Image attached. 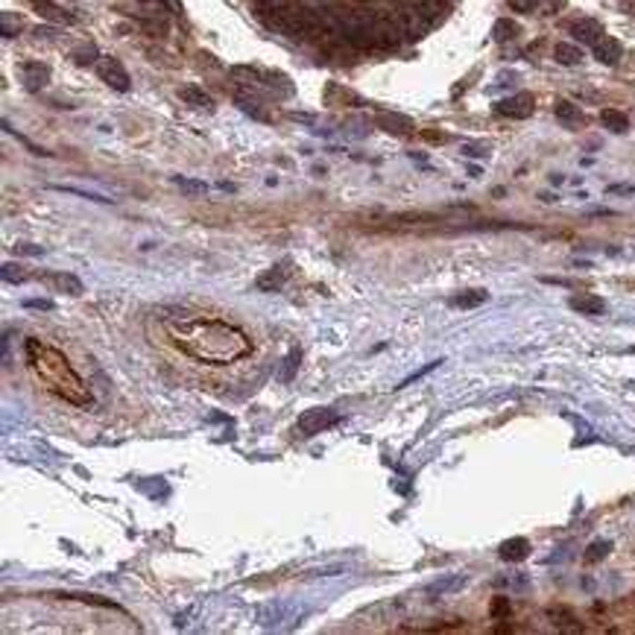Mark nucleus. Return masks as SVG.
<instances>
[{"instance_id": "1", "label": "nucleus", "mask_w": 635, "mask_h": 635, "mask_svg": "<svg viewBox=\"0 0 635 635\" xmlns=\"http://www.w3.org/2000/svg\"><path fill=\"white\" fill-rule=\"evenodd\" d=\"M167 337L182 354L208 366H229L252 354V340L246 331L214 316H188V320L167 322Z\"/></svg>"}, {"instance_id": "27", "label": "nucleus", "mask_w": 635, "mask_h": 635, "mask_svg": "<svg viewBox=\"0 0 635 635\" xmlns=\"http://www.w3.org/2000/svg\"><path fill=\"white\" fill-rule=\"evenodd\" d=\"M550 618L557 621V627H562L568 632H577L580 629V624H574V615L568 609H550Z\"/></svg>"}, {"instance_id": "14", "label": "nucleus", "mask_w": 635, "mask_h": 635, "mask_svg": "<svg viewBox=\"0 0 635 635\" xmlns=\"http://www.w3.org/2000/svg\"><path fill=\"white\" fill-rule=\"evenodd\" d=\"M466 583H468V577H463V574H454V577H442V580L430 583L428 586V594H430V598H445V594H454V591L466 588Z\"/></svg>"}, {"instance_id": "7", "label": "nucleus", "mask_w": 635, "mask_h": 635, "mask_svg": "<svg viewBox=\"0 0 635 635\" xmlns=\"http://www.w3.org/2000/svg\"><path fill=\"white\" fill-rule=\"evenodd\" d=\"M571 35L577 38L580 44H591L594 47L603 38V27H600V21H594V18H580V21L571 24Z\"/></svg>"}, {"instance_id": "13", "label": "nucleus", "mask_w": 635, "mask_h": 635, "mask_svg": "<svg viewBox=\"0 0 635 635\" xmlns=\"http://www.w3.org/2000/svg\"><path fill=\"white\" fill-rule=\"evenodd\" d=\"M378 126L384 132H392V135H410L413 132V121L404 114H395V111H387V114H378Z\"/></svg>"}, {"instance_id": "41", "label": "nucleus", "mask_w": 635, "mask_h": 635, "mask_svg": "<svg viewBox=\"0 0 635 635\" xmlns=\"http://www.w3.org/2000/svg\"><path fill=\"white\" fill-rule=\"evenodd\" d=\"M287 4H290V0H287Z\"/></svg>"}, {"instance_id": "10", "label": "nucleus", "mask_w": 635, "mask_h": 635, "mask_svg": "<svg viewBox=\"0 0 635 635\" xmlns=\"http://www.w3.org/2000/svg\"><path fill=\"white\" fill-rule=\"evenodd\" d=\"M568 305L577 310V313H583V316H600L606 310V302L600 299V296H594V293H577V296H571Z\"/></svg>"}, {"instance_id": "23", "label": "nucleus", "mask_w": 635, "mask_h": 635, "mask_svg": "<svg viewBox=\"0 0 635 635\" xmlns=\"http://www.w3.org/2000/svg\"><path fill=\"white\" fill-rule=\"evenodd\" d=\"M173 185L182 190V193H188V196H196V193H205L208 190L205 182H200V179H188V176H173Z\"/></svg>"}, {"instance_id": "11", "label": "nucleus", "mask_w": 635, "mask_h": 635, "mask_svg": "<svg viewBox=\"0 0 635 635\" xmlns=\"http://www.w3.org/2000/svg\"><path fill=\"white\" fill-rule=\"evenodd\" d=\"M32 9L44 18V21H53V24H73L76 18L68 12V9H62V6H56V4H50V0H35L32 4Z\"/></svg>"}, {"instance_id": "26", "label": "nucleus", "mask_w": 635, "mask_h": 635, "mask_svg": "<svg viewBox=\"0 0 635 635\" xmlns=\"http://www.w3.org/2000/svg\"><path fill=\"white\" fill-rule=\"evenodd\" d=\"M0 279H4L6 284H24L30 275L24 272V267H18V264H4V270H0Z\"/></svg>"}, {"instance_id": "33", "label": "nucleus", "mask_w": 635, "mask_h": 635, "mask_svg": "<svg viewBox=\"0 0 635 635\" xmlns=\"http://www.w3.org/2000/svg\"><path fill=\"white\" fill-rule=\"evenodd\" d=\"M56 190H65V193H76V196H85V200H94V202H111V200H106V196H100V193H91V190H79V188H56Z\"/></svg>"}, {"instance_id": "18", "label": "nucleus", "mask_w": 635, "mask_h": 635, "mask_svg": "<svg viewBox=\"0 0 635 635\" xmlns=\"http://www.w3.org/2000/svg\"><path fill=\"white\" fill-rule=\"evenodd\" d=\"M600 123H603L609 132H615V135H621V132H627V129H629L627 114H624V111H618V109H603V111H600Z\"/></svg>"}, {"instance_id": "20", "label": "nucleus", "mask_w": 635, "mask_h": 635, "mask_svg": "<svg viewBox=\"0 0 635 635\" xmlns=\"http://www.w3.org/2000/svg\"><path fill=\"white\" fill-rule=\"evenodd\" d=\"M483 302H489L486 290H466V293H460V296H454V299H451L454 308H478Z\"/></svg>"}, {"instance_id": "12", "label": "nucleus", "mask_w": 635, "mask_h": 635, "mask_svg": "<svg viewBox=\"0 0 635 635\" xmlns=\"http://www.w3.org/2000/svg\"><path fill=\"white\" fill-rule=\"evenodd\" d=\"M498 553H501V560H504V562H521V560L530 557V542L521 539V536H515V539H507V542L498 548Z\"/></svg>"}, {"instance_id": "38", "label": "nucleus", "mask_w": 635, "mask_h": 635, "mask_svg": "<svg viewBox=\"0 0 635 635\" xmlns=\"http://www.w3.org/2000/svg\"><path fill=\"white\" fill-rule=\"evenodd\" d=\"M24 305L27 308H38V310H53V302H47V299H27Z\"/></svg>"}, {"instance_id": "29", "label": "nucleus", "mask_w": 635, "mask_h": 635, "mask_svg": "<svg viewBox=\"0 0 635 635\" xmlns=\"http://www.w3.org/2000/svg\"><path fill=\"white\" fill-rule=\"evenodd\" d=\"M237 106H241V109H243L246 114H252V117H255V121H267V111H264L261 106H258L255 100H246V97H243V94H241V97H237Z\"/></svg>"}, {"instance_id": "16", "label": "nucleus", "mask_w": 635, "mask_h": 635, "mask_svg": "<svg viewBox=\"0 0 635 635\" xmlns=\"http://www.w3.org/2000/svg\"><path fill=\"white\" fill-rule=\"evenodd\" d=\"M284 282H287V270L284 267H270L255 284H258V290H264V293H275V290L284 287Z\"/></svg>"}, {"instance_id": "4", "label": "nucleus", "mask_w": 635, "mask_h": 635, "mask_svg": "<svg viewBox=\"0 0 635 635\" xmlns=\"http://www.w3.org/2000/svg\"><path fill=\"white\" fill-rule=\"evenodd\" d=\"M97 73H100V79L109 85V88H114V91H121V94H126L129 91V73H126V68L117 62L114 56H103L100 62H97Z\"/></svg>"}, {"instance_id": "39", "label": "nucleus", "mask_w": 635, "mask_h": 635, "mask_svg": "<svg viewBox=\"0 0 635 635\" xmlns=\"http://www.w3.org/2000/svg\"><path fill=\"white\" fill-rule=\"evenodd\" d=\"M609 193H635V188L632 185H612Z\"/></svg>"}, {"instance_id": "32", "label": "nucleus", "mask_w": 635, "mask_h": 635, "mask_svg": "<svg viewBox=\"0 0 635 635\" xmlns=\"http://www.w3.org/2000/svg\"><path fill=\"white\" fill-rule=\"evenodd\" d=\"M18 30H21V21L12 18V12H4V38H12Z\"/></svg>"}, {"instance_id": "35", "label": "nucleus", "mask_w": 635, "mask_h": 635, "mask_svg": "<svg viewBox=\"0 0 635 635\" xmlns=\"http://www.w3.org/2000/svg\"><path fill=\"white\" fill-rule=\"evenodd\" d=\"M507 4H509L515 12H533L539 0H507Z\"/></svg>"}, {"instance_id": "17", "label": "nucleus", "mask_w": 635, "mask_h": 635, "mask_svg": "<svg viewBox=\"0 0 635 635\" xmlns=\"http://www.w3.org/2000/svg\"><path fill=\"white\" fill-rule=\"evenodd\" d=\"M553 59H557L560 65H580L583 62V50L577 44H568V42H560L557 47H553Z\"/></svg>"}, {"instance_id": "34", "label": "nucleus", "mask_w": 635, "mask_h": 635, "mask_svg": "<svg viewBox=\"0 0 635 635\" xmlns=\"http://www.w3.org/2000/svg\"><path fill=\"white\" fill-rule=\"evenodd\" d=\"M463 155H468V158H483V155H489V147H483V144H463Z\"/></svg>"}, {"instance_id": "31", "label": "nucleus", "mask_w": 635, "mask_h": 635, "mask_svg": "<svg viewBox=\"0 0 635 635\" xmlns=\"http://www.w3.org/2000/svg\"><path fill=\"white\" fill-rule=\"evenodd\" d=\"M440 363H442V361H433V363H428L425 369H419V372H413V375H407V378H404V381H401L399 387H395V389H404V387H410L413 381H419V378H425V375H428V372H433V369H436V366H440Z\"/></svg>"}, {"instance_id": "22", "label": "nucleus", "mask_w": 635, "mask_h": 635, "mask_svg": "<svg viewBox=\"0 0 635 635\" xmlns=\"http://www.w3.org/2000/svg\"><path fill=\"white\" fill-rule=\"evenodd\" d=\"M515 35H519V24H515V21H509V18L495 21V27H492V38H495V42H512Z\"/></svg>"}, {"instance_id": "2", "label": "nucleus", "mask_w": 635, "mask_h": 635, "mask_svg": "<svg viewBox=\"0 0 635 635\" xmlns=\"http://www.w3.org/2000/svg\"><path fill=\"white\" fill-rule=\"evenodd\" d=\"M24 351H27V363H30L32 375L44 384L47 392L59 395V399L73 404V407H88L91 404V392L85 387V381L79 378L76 369L68 363V357L59 349L42 343V340H27Z\"/></svg>"}, {"instance_id": "24", "label": "nucleus", "mask_w": 635, "mask_h": 635, "mask_svg": "<svg viewBox=\"0 0 635 635\" xmlns=\"http://www.w3.org/2000/svg\"><path fill=\"white\" fill-rule=\"evenodd\" d=\"M299 361H302V351L299 349H293L287 357H284V366H282V372H279V381H293V375H296V369H299Z\"/></svg>"}, {"instance_id": "5", "label": "nucleus", "mask_w": 635, "mask_h": 635, "mask_svg": "<svg viewBox=\"0 0 635 635\" xmlns=\"http://www.w3.org/2000/svg\"><path fill=\"white\" fill-rule=\"evenodd\" d=\"M536 109V97L521 91V94H512L507 97V100H501L498 106H495V111H498L501 117H512V121H527V117L533 114Z\"/></svg>"}, {"instance_id": "37", "label": "nucleus", "mask_w": 635, "mask_h": 635, "mask_svg": "<svg viewBox=\"0 0 635 635\" xmlns=\"http://www.w3.org/2000/svg\"><path fill=\"white\" fill-rule=\"evenodd\" d=\"M346 565H328V568H316L313 577H334V574H343Z\"/></svg>"}, {"instance_id": "8", "label": "nucleus", "mask_w": 635, "mask_h": 635, "mask_svg": "<svg viewBox=\"0 0 635 635\" xmlns=\"http://www.w3.org/2000/svg\"><path fill=\"white\" fill-rule=\"evenodd\" d=\"M21 79L30 91H42L50 83V68L44 62H24L21 65Z\"/></svg>"}, {"instance_id": "3", "label": "nucleus", "mask_w": 635, "mask_h": 635, "mask_svg": "<svg viewBox=\"0 0 635 635\" xmlns=\"http://www.w3.org/2000/svg\"><path fill=\"white\" fill-rule=\"evenodd\" d=\"M334 425H340V413H337L334 407H310V410H305L299 416V422H296V428H299L302 436L325 433Z\"/></svg>"}, {"instance_id": "40", "label": "nucleus", "mask_w": 635, "mask_h": 635, "mask_svg": "<svg viewBox=\"0 0 635 635\" xmlns=\"http://www.w3.org/2000/svg\"><path fill=\"white\" fill-rule=\"evenodd\" d=\"M425 138H428V141H442L445 135H440V132H425Z\"/></svg>"}, {"instance_id": "36", "label": "nucleus", "mask_w": 635, "mask_h": 635, "mask_svg": "<svg viewBox=\"0 0 635 635\" xmlns=\"http://www.w3.org/2000/svg\"><path fill=\"white\" fill-rule=\"evenodd\" d=\"M44 249L35 243H15V255H42Z\"/></svg>"}, {"instance_id": "28", "label": "nucleus", "mask_w": 635, "mask_h": 635, "mask_svg": "<svg viewBox=\"0 0 635 635\" xmlns=\"http://www.w3.org/2000/svg\"><path fill=\"white\" fill-rule=\"evenodd\" d=\"M59 600H79V603H91V606H114L111 600H100V598H94V594H71V591H62V594H56Z\"/></svg>"}, {"instance_id": "25", "label": "nucleus", "mask_w": 635, "mask_h": 635, "mask_svg": "<svg viewBox=\"0 0 635 635\" xmlns=\"http://www.w3.org/2000/svg\"><path fill=\"white\" fill-rule=\"evenodd\" d=\"M489 615H492L495 621H507L509 615H512V603H509V598H504V594H498V598H492Z\"/></svg>"}, {"instance_id": "15", "label": "nucleus", "mask_w": 635, "mask_h": 635, "mask_svg": "<svg viewBox=\"0 0 635 635\" xmlns=\"http://www.w3.org/2000/svg\"><path fill=\"white\" fill-rule=\"evenodd\" d=\"M179 97H182V100L188 106H193V109H205V111L214 109V100H211V97L200 85H182V88H179Z\"/></svg>"}, {"instance_id": "19", "label": "nucleus", "mask_w": 635, "mask_h": 635, "mask_svg": "<svg viewBox=\"0 0 635 635\" xmlns=\"http://www.w3.org/2000/svg\"><path fill=\"white\" fill-rule=\"evenodd\" d=\"M553 111H557V117H560L565 126H580L583 123V111L574 106L571 100H560L557 106H553Z\"/></svg>"}, {"instance_id": "9", "label": "nucleus", "mask_w": 635, "mask_h": 635, "mask_svg": "<svg viewBox=\"0 0 635 635\" xmlns=\"http://www.w3.org/2000/svg\"><path fill=\"white\" fill-rule=\"evenodd\" d=\"M621 56H624V47H621L618 38L603 35L600 42L594 44V59H598L600 65H618V62H621Z\"/></svg>"}, {"instance_id": "21", "label": "nucleus", "mask_w": 635, "mask_h": 635, "mask_svg": "<svg viewBox=\"0 0 635 635\" xmlns=\"http://www.w3.org/2000/svg\"><path fill=\"white\" fill-rule=\"evenodd\" d=\"M609 550H612V542H609V539H598V542H591V545L586 548V553H583V562H588V565L600 562V560H606V557H609Z\"/></svg>"}, {"instance_id": "30", "label": "nucleus", "mask_w": 635, "mask_h": 635, "mask_svg": "<svg viewBox=\"0 0 635 635\" xmlns=\"http://www.w3.org/2000/svg\"><path fill=\"white\" fill-rule=\"evenodd\" d=\"M73 62H76V65H94V62H97V47H94V44L79 47V50L73 53Z\"/></svg>"}, {"instance_id": "6", "label": "nucleus", "mask_w": 635, "mask_h": 635, "mask_svg": "<svg viewBox=\"0 0 635 635\" xmlns=\"http://www.w3.org/2000/svg\"><path fill=\"white\" fill-rule=\"evenodd\" d=\"M38 282L50 287L53 293H68V296L83 293V282H79L73 272H44V275H38Z\"/></svg>"}]
</instances>
